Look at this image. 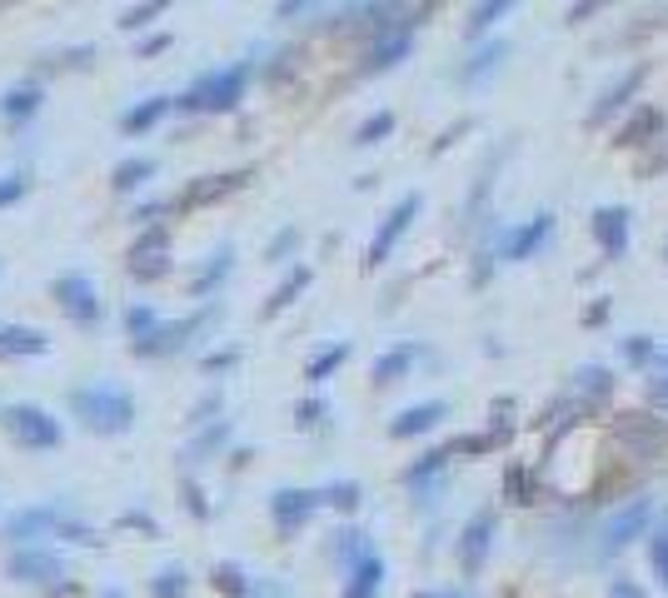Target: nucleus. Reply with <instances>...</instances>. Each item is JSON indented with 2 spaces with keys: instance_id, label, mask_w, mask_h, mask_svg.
<instances>
[{
  "instance_id": "obj_6",
  "label": "nucleus",
  "mask_w": 668,
  "mask_h": 598,
  "mask_svg": "<svg viewBox=\"0 0 668 598\" xmlns=\"http://www.w3.org/2000/svg\"><path fill=\"white\" fill-rule=\"evenodd\" d=\"M419 209H424V195H419V189H409V195L394 199V209H389V215L379 219L374 239H369V249H364V265H369V269H379L389 255H394V245L409 235V225L419 219Z\"/></svg>"
},
{
  "instance_id": "obj_5",
  "label": "nucleus",
  "mask_w": 668,
  "mask_h": 598,
  "mask_svg": "<svg viewBox=\"0 0 668 598\" xmlns=\"http://www.w3.org/2000/svg\"><path fill=\"white\" fill-rule=\"evenodd\" d=\"M0 424L20 448H60V439H65V424L40 404H10Z\"/></svg>"
},
{
  "instance_id": "obj_59",
  "label": "nucleus",
  "mask_w": 668,
  "mask_h": 598,
  "mask_svg": "<svg viewBox=\"0 0 668 598\" xmlns=\"http://www.w3.org/2000/svg\"><path fill=\"white\" fill-rule=\"evenodd\" d=\"M588 324H604V319H608V299H594V309H588Z\"/></svg>"
},
{
  "instance_id": "obj_10",
  "label": "nucleus",
  "mask_w": 668,
  "mask_h": 598,
  "mask_svg": "<svg viewBox=\"0 0 668 598\" xmlns=\"http://www.w3.org/2000/svg\"><path fill=\"white\" fill-rule=\"evenodd\" d=\"M325 504L319 488H275L269 494V518H275V534L279 538H295L299 528L315 518V508Z\"/></svg>"
},
{
  "instance_id": "obj_57",
  "label": "nucleus",
  "mask_w": 668,
  "mask_h": 598,
  "mask_svg": "<svg viewBox=\"0 0 668 598\" xmlns=\"http://www.w3.org/2000/svg\"><path fill=\"white\" fill-rule=\"evenodd\" d=\"M165 45H169V35H145L140 40V55H160Z\"/></svg>"
},
{
  "instance_id": "obj_64",
  "label": "nucleus",
  "mask_w": 668,
  "mask_h": 598,
  "mask_svg": "<svg viewBox=\"0 0 668 598\" xmlns=\"http://www.w3.org/2000/svg\"><path fill=\"white\" fill-rule=\"evenodd\" d=\"M664 265H668V235H664Z\"/></svg>"
},
{
  "instance_id": "obj_52",
  "label": "nucleus",
  "mask_w": 668,
  "mask_h": 598,
  "mask_svg": "<svg viewBox=\"0 0 668 598\" xmlns=\"http://www.w3.org/2000/svg\"><path fill=\"white\" fill-rule=\"evenodd\" d=\"M608 598H648V594L634 584V578H614V584H608Z\"/></svg>"
},
{
  "instance_id": "obj_13",
  "label": "nucleus",
  "mask_w": 668,
  "mask_h": 598,
  "mask_svg": "<svg viewBox=\"0 0 668 598\" xmlns=\"http://www.w3.org/2000/svg\"><path fill=\"white\" fill-rule=\"evenodd\" d=\"M588 229H594V245L604 249V259H624L628 239H634V215H628L624 205H598Z\"/></svg>"
},
{
  "instance_id": "obj_17",
  "label": "nucleus",
  "mask_w": 668,
  "mask_h": 598,
  "mask_svg": "<svg viewBox=\"0 0 668 598\" xmlns=\"http://www.w3.org/2000/svg\"><path fill=\"white\" fill-rule=\"evenodd\" d=\"M444 414H449L444 399H424V404H409V409H399V414L389 419V439H419V434H429V429H434Z\"/></svg>"
},
{
  "instance_id": "obj_55",
  "label": "nucleus",
  "mask_w": 668,
  "mask_h": 598,
  "mask_svg": "<svg viewBox=\"0 0 668 598\" xmlns=\"http://www.w3.org/2000/svg\"><path fill=\"white\" fill-rule=\"evenodd\" d=\"M229 364H235V349H219V354H205V369H209V374H225Z\"/></svg>"
},
{
  "instance_id": "obj_53",
  "label": "nucleus",
  "mask_w": 668,
  "mask_h": 598,
  "mask_svg": "<svg viewBox=\"0 0 668 598\" xmlns=\"http://www.w3.org/2000/svg\"><path fill=\"white\" fill-rule=\"evenodd\" d=\"M185 498H189V514H195V518H205V514H209V504H205V494H199L195 478L185 484Z\"/></svg>"
},
{
  "instance_id": "obj_30",
  "label": "nucleus",
  "mask_w": 668,
  "mask_h": 598,
  "mask_svg": "<svg viewBox=\"0 0 668 598\" xmlns=\"http://www.w3.org/2000/svg\"><path fill=\"white\" fill-rule=\"evenodd\" d=\"M150 175H155V159H150V155H130V159H120V165H115L110 185H115L120 195H130V189H140Z\"/></svg>"
},
{
  "instance_id": "obj_1",
  "label": "nucleus",
  "mask_w": 668,
  "mask_h": 598,
  "mask_svg": "<svg viewBox=\"0 0 668 598\" xmlns=\"http://www.w3.org/2000/svg\"><path fill=\"white\" fill-rule=\"evenodd\" d=\"M6 538L16 548L40 544V538H65V544H100V534L90 524H80L65 504H35V508H20L16 518L6 524Z\"/></svg>"
},
{
  "instance_id": "obj_45",
  "label": "nucleus",
  "mask_w": 668,
  "mask_h": 598,
  "mask_svg": "<svg viewBox=\"0 0 668 598\" xmlns=\"http://www.w3.org/2000/svg\"><path fill=\"white\" fill-rule=\"evenodd\" d=\"M295 249H299V229H295V225H285L275 239H269L265 259H289V255H295Z\"/></svg>"
},
{
  "instance_id": "obj_60",
  "label": "nucleus",
  "mask_w": 668,
  "mask_h": 598,
  "mask_svg": "<svg viewBox=\"0 0 668 598\" xmlns=\"http://www.w3.org/2000/svg\"><path fill=\"white\" fill-rule=\"evenodd\" d=\"M305 6H309V0H279V20H285V16H299Z\"/></svg>"
},
{
  "instance_id": "obj_20",
  "label": "nucleus",
  "mask_w": 668,
  "mask_h": 598,
  "mask_svg": "<svg viewBox=\"0 0 668 598\" xmlns=\"http://www.w3.org/2000/svg\"><path fill=\"white\" fill-rule=\"evenodd\" d=\"M379 588H384V558L369 554L345 574V594L339 598H379Z\"/></svg>"
},
{
  "instance_id": "obj_24",
  "label": "nucleus",
  "mask_w": 668,
  "mask_h": 598,
  "mask_svg": "<svg viewBox=\"0 0 668 598\" xmlns=\"http://www.w3.org/2000/svg\"><path fill=\"white\" fill-rule=\"evenodd\" d=\"M414 359H419V344H394V349H384V354L374 359V369H369V379H374L379 389L384 384H399V379L414 369Z\"/></svg>"
},
{
  "instance_id": "obj_27",
  "label": "nucleus",
  "mask_w": 668,
  "mask_h": 598,
  "mask_svg": "<svg viewBox=\"0 0 668 598\" xmlns=\"http://www.w3.org/2000/svg\"><path fill=\"white\" fill-rule=\"evenodd\" d=\"M329 554H335V564L349 574V568H354L359 558H369L374 548H369V534H364V528L349 524V528H335V544H329Z\"/></svg>"
},
{
  "instance_id": "obj_50",
  "label": "nucleus",
  "mask_w": 668,
  "mask_h": 598,
  "mask_svg": "<svg viewBox=\"0 0 668 598\" xmlns=\"http://www.w3.org/2000/svg\"><path fill=\"white\" fill-rule=\"evenodd\" d=\"M130 275L135 279H160V275H169V259L160 255V259H130Z\"/></svg>"
},
{
  "instance_id": "obj_44",
  "label": "nucleus",
  "mask_w": 668,
  "mask_h": 598,
  "mask_svg": "<svg viewBox=\"0 0 668 598\" xmlns=\"http://www.w3.org/2000/svg\"><path fill=\"white\" fill-rule=\"evenodd\" d=\"M618 349H624V364H648V359L658 354V349H654V339H648V334H628Z\"/></svg>"
},
{
  "instance_id": "obj_33",
  "label": "nucleus",
  "mask_w": 668,
  "mask_h": 598,
  "mask_svg": "<svg viewBox=\"0 0 668 598\" xmlns=\"http://www.w3.org/2000/svg\"><path fill=\"white\" fill-rule=\"evenodd\" d=\"M514 6H518V0H474V10H469L464 30H469V35H484V30L494 25V20H504Z\"/></svg>"
},
{
  "instance_id": "obj_56",
  "label": "nucleus",
  "mask_w": 668,
  "mask_h": 598,
  "mask_svg": "<svg viewBox=\"0 0 668 598\" xmlns=\"http://www.w3.org/2000/svg\"><path fill=\"white\" fill-rule=\"evenodd\" d=\"M249 598H285V588L269 584V578H255V588H249Z\"/></svg>"
},
{
  "instance_id": "obj_34",
  "label": "nucleus",
  "mask_w": 668,
  "mask_h": 598,
  "mask_svg": "<svg viewBox=\"0 0 668 598\" xmlns=\"http://www.w3.org/2000/svg\"><path fill=\"white\" fill-rule=\"evenodd\" d=\"M209 578H215V588L225 598H249V588H255V578H249L239 564H215V574H209Z\"/></svg>"
},
{
  "instance_id": "obj_8",
  "label": "nucleus",
  "mask_w": 668,
  "mask_h": 598,
  "mask_svg": "<svg viewBox=\"0 0 668 598\" xmlns=\"http://www.w3.org/2000/svg\"><path fill=\"white\" fill-rule=\"evenodd\" d=\"M50 295H55V305L65 309L70 319H75L80 329H90V324H100V315H105V299H100V289H95V279L90 275H60L55 285H50Z\"/></svg>"
},
{
  "instance_id": "obj_40",
  "label": "nucleus",
  "mask_w": 668,
  "mask_h": 598,
  "mask_svg": "<svg viewBox=\"0 0 668 598\" xmlns=\"http://www.w3.org/2000/svg\"><path fill=\"white\" fill-rule=\"evenodd\" d=\"M245 175H215V179H199V185H189V195H185V205H199V199H215V195H225V189H235Z\"/></svg>"
},
{
  "instance_id": "obj_63",
  "label": "nucleus",
  "mask_w": 668,
  "mask_h": 598,
  "mask_svg": "<svg viewBox=\"0 0 668 598\" xmlns=\"http://www.w3.org/2000/svg\"><path fill=\"white\" fill-rule=\"evenodd\" d=\"M444 598H474V594H444Z\"/></svg>"
},
{
  "instance_id": "obj_38",
  "label": "nucleus",
  "mask_w": 668,
  "mask_h": 598,
  "mask_svg": "<svg viewBox=\"0 0 668 598\" xmlns=\"http://www.w3.org/2000/svg\"><path fill=\"white\" fill-rule=\"evenodd\" d=\"M504 498L508 504H534V474L524 464H508L504 474Z\"/></svg>"
},
{
  "instance_id": "obj_15",
  "label": "nucleus",
  "mask_w": 668,
  "mask_h": 598,
  "mask_svg": "<svg viewBox=\"0 0 668 598\" xmlns=\"http://www.w3.org/2000/svg\"><path fill=\"white\" fill-rule=\"evenodd\" d=\"M205 309L199 315H185V319H175V324H155L145 339H130V354H140V359H160V354H175V349H185L189 344V334H195L199 324H205Z\"/></svg>"
},
{
  "instance_id": "obj_9",
  "label": "nucleus",
  "mask_w": 668,
  "mask_h": 598,
  "mask_svg": "<svg viewBox=\"0 0 668 598\" xmlns=\"http://www.w3.org/2000/svg\"><path fill=\"white\" fill-rule=\"evenodd\" d=\"M648 524H654V498H648V494L628 498V504L618 508V514L604 524V544H598V554L614 558L618 548H628L634 538H644V528H648Z\"/></svg>"
},
{
  "instance_id": "obj_46",
  "label": "nucleus",
  "mask_w": 668,
  "mask_h": 598,
  "mask_svg": "<svg viewBox=\"0 0 668 598\" xmlns=\"http://www.w3.org/2000/svg\"><path fill=\"white\" fill-rule=\"evenodd\" d=\"M25 189H30V179L20 175V169H10V175H0V209H6V205H16V199L25 195Z\"/></svg>"
},
{
  "instance_id": "obj_37",
  "label": "nucleus",
  "mask_w": 668,
  "mask_h": 598,
  "mask_svg": "<svg viewBox=\"0 0 668 598\" xmlns=\"http://www.w3.org/2000/svg\"><path fill=\"white\" fill-rule=\"evenodd\" d=\"M394 130V110H374V115H364L359 120V130H354V145H379V140Z\"/></svg>"
},
{
  "instance_id": "obj_35",
  "label": "nucleus",
  "mask_w": 668,
  "mask_h": 598,
  "mask_svg": "<svg viewBox=\"0 0 668 598\" xmlns=\"http://www.w3.org/2000/svg\"><path fill=\"white\" fill-rule=\"evenodd\" d=\"M150 594H155V598H185L189 594V574L179 564H165L155 578H150Z\"/></svg>"
},
{
  "instance_id": "obj_21",
  "label": "nucleus",
  "mask_w": 668,
  "mask_h": 598,
  "mask_svg": "<svg viewBox=\"0 0 668 598\" xmlns=\"http://www.w3.org/2000/svg\"><path fill=\"white\" fill-rule=\"evenodd\" d=\"M444 464H449V448H429V454H419L414 464L404 468V484L419 494V504H424V494H434V488H439V474H444Z\"/></svg>"
},
{
  "instance_id": "obj_11",
  "label": "nucleus",
  "mask_w": 668,
  "mask_h": 598,
  "mask_svg": "<svg viewBox=\"0 0 668 598\" xmlns=\"http://www.w3.org/2000/svg\"><path fill=\"white\" fill-rule=\"evenodd\" d=\"M644 80H648V65H644V60H638V65H628L618 80H608L604 95H598L594 110L584 115V125L598 130V125H608V120H614L618 110H634V95H638V85H644Z\"/></svg>"
},
{
  "instance_id": "obj_31",
  "label": "nucleus",
  "mask_w": 668,
  "mask_h": 598,
  "mask_svg": "<svg viewBox=\"0 0 668 598\" xmlns=\"http://www.w3.org/2000/svg\"><path fill=\"white\" fill-rule=\"evenodd\" d=\"M305 285H309V265H295V269H289V275L275 285V295H269L265 315H279V309H289L299 295H305Z\"/></svg>"
},
{
  "instance_id": "obj_25",
  "label": "nucleus",
  "mask_w": 668,
  "mask_h": 598,
  "mask_svg": "<svg viewBox=\"0 0 668 598\" xmlns=\"http://www.w3.org/2000/svg\"><path fill=\"white\" fill-rule=\"evenodd\" d=\"M40 85L35 80H25V85H10L6 95H0V115L10 120V125H25V120H35V110H40Z\"/></svg>"
},
{
  "instance_id": "obj_49",
  "label": "nucleus",
  "mask_w": 668,
  "mask_h": 598,
  "mask_svg": "<svg viewBox=\"0 0 668 598\" xmlns=\"http://www.w3.org/2000/svg\"><path fill=\"white\" fill-rule=\"evenodd\" d=\"M614 6V0H574V6H568V25H584V20H594L598 10H608Z\"/></svg>"
},
{
  "instance_id": "obj_42",
  "label": "nucleus",
  "mask_w": 668,
  "mask_h": 598,
  "mask_svg": "<svg viewBox=\"0 0 668 598\" xmlns=\"http://www.w3.org/2000/svg\"><path fill=\"white\" fill-rule=\"evenodd\" d=\"M155 324H160V319H155V309H150V305H130L125 309V334L130 339H145Z\"/></svg>"
},
{
  "instance_id": "obj_29",
  "label": "nucleus",
  "mask_w": 668,
  "mask_h": 598,
  "mask_svg": "<svg viewBox=\"0 0 668 598\" xmlns=\"http://www.w3.org/2000/svg\"><path fill=\"white\" fill-rule=\"evenodd\" d=\"M229 259H235V249H229V245H219L215 255H209L205 265H199V275L189 279V295H209V289H215L219 279L229 275Z\"/></svg>"
},
{
  "instance_id": "obj_4",
  "label": "nucleus",
  "mask_w": 668,
  "mask_h": 598,
  "mask_svg": "<svg viewBox=\"0 0 668 598\" xmlns=\"http://www.w3.org/2000/svg\"><path fill=\"white\" fill-rule=\"evenodd\" d=\"M6 574L25 588H40V594H75V584L65 578V558H60L55 548H40V544L10 548Z\"/></svg>"
},
{
  "instance_id": "obj_43",
  "label": "nucleus",
  "mask_w": 668,
  "mask_h": 598,
  "mask_svg": "<svg viewBox=\"0 0 668 598\" xmlns=\"http://www.w3.org/2000/svg\"><path fill=\"white\" fill-rule=\"evenodd\" d=\"M165 10H169V0H140L135 10H125V20H120V25H125V30H140V25H150L155 16H165Z\"/></svg>"
},
{
  "instance_id": "obj_18",
  "label": "nucleus",
  "mask_w": 668,
  "mask_h": 598,
  "mask_svg": "<svg viewBox=\"0 0 668 598\" xmlns=\"http://www.w3.org/2000/svg\"><path fill=\"white\" fill-rule=\"evenodd\" d=\"M414 50V30H389V35H379L374 45H369V55H364V75H379V70H394L399 60Z\"/></svg>"
},
{
  "instance_id": "obj_32",
  "label": "nucleus",
  "mask_w": 668,
  "mask_h": 598,
  "mask_svg": "<svg viewBox=\"0 0 668 598\" xmlns=\"http://www.w3.org/2000/svg\"><path fill=\"white\" fill-rule=\"evenodd\" d=\"M345 359H349V344H345V339H339V344H325V349H319V354L305 364V379H309V384H325V379L335 374Z\"/></svg>"
},
{
  "instance_id": "obj_7",
  "label": "nucleus",
  "mask_w": 668,
  "mask_h": 598,
  "mask_svg": "<svg viewBox=\"0 0 668 598\" xmlns=\"http://www.w3.org/2000/svg\"><path fill=\"white\" fill-rule=\"evenodd\" d=\"M554 225H558L554 209H538V215H528V219H518V225L499 229V235H494V255L504 259V265H518V259H528L538 245H548Z\"/></svg>"
},
{
  "instance_id": "obj_61",
  "label": "nucleus",
  "mask_w": 668,
  "mask_h": 598,
  "mask_svg": "<svg viewBox=\"0 0 668 598\" xmlns=\"http://www.w3.org/2000/svg\"><path fill=\"white\" fill-rule=\"evenodd\" d=\"M95 598H125V594H120V588H105V594H95Z\"/></svg>"
},
{
  "instance_id": "obj_14",
  "label": "nucleus",
  "mask_w": 668,
  "mask_h": 598,
  "mask_svg": "<svg viewBox=\"0 0 668 598\" xmlns=\"http://www.w3.org/2000/svg\"><path fill=\"white\" fill-rule=\"evenodd\" d=\"M618 439L634 458H658L668 448V424L658 414H624L618 419Z\"/></svg>"
},
{
  "instance_id": "obj_41",
  "label": "nucleus",
  "mask_w": 668,
  "mask_h": 598,
  "mask_svg": "<svg viewBox=\"0 0 668 598\" xmlns=\"http://www.w3.org/2000/svg\"><path fill=\"white\" fill-rule=\"evenodd\" d=\"M648 564H654V578L668 588V524L648 538Z\"/></svg>"
},
{
  "instance_id": "obj_36",
  "label": "nucleus",
  "mask_w": 668,
  "mask_h": 598,
  "mask_svg": "<svg viewBox=\"0 0 668 598\" xmlns=\"http://www.w3.org/2000/svg\"><path fill=\"white\" fill-rule=\"evenodd\" d=\"M319 498H325L329 508H339V514H354V508H359V498H364V488H359L354 478H339V484L319 488Z\"/></svg>"
},
{
  "instance_id": "obj_51",
  "label": "nucleus",
  "mask_w": 668,
  "mask_h": 598,
  "mask_svg": "<svg viewBox=\"0 0 668 598\" xmlns=\"http://www.w3.org/2000/svg\"><path fill=\"white\" fill-rule=\"evenodd\" d=\"M219 409V394H205L195 409H189V424H209V414Z\"/></svg>"
},
{
  "instance_id": "obj_47",
  "label": "nucleus",
  "mask_w": 668,
  "mask_h": 598,
  "mask_svg": "<svg viewBox=\"0 0 668 598\" xmlns=\"http://www.w3.org/2000/svg\"><path fill=\"white\" fill-rule=\"evenodd\" d=\"M658 169H668V145H664V140H658V145L648 150L644 159H638V179H654Z\"/></svg>"
},
{
  "instance_id": "obj_12",
  "label": "nucleus",
  "mask_w": 668,
  "mask_h": 598,
  "mask_svg": "<svg viewBox=\"0 0 668 598\" xmlns=\"http://www.w3.org/2000/svg\"><path fill=\"white\" fill-rule=\"evenodd\" d=\"M494 508H479L474 518H469L464 528H459V568H464V578H474L479 568L489 564V548H494Z\"/></svg>"
},
{
  "instance_id": "obj_54",
  "label": "nucleus",
  "mask_w": 668,
  "mask_h": 598,
  "mask_svg": "<svg viewBox=\"0 0 668 598\" xmlns=\"http://www.w3.org/2000/svg\"><path fill=\"white\" fill-rule=\"evenodd\" d=\"M654 399H664L668 404V349L658 354V379H654Z\"/></svg>"
},
{
  "instance_id": "obj_48",
  "label": "nucleus",
  "mask_w": 668,
  "mask_h": 598,
  "mask_svg": "<svg viewBox=\"0 0 668 598\" xmlns=\"http://www.w3.org/2000/svg\"><path fill=\"white\" fill-rule=\"evenodd\" d=\"M325 414H329V404H325V399L315 394V399H305V404L295 409V424H299V429H315V424H319V419H325Z\"/></svg>"
},
{
  "instance_id": "obj_2",
  "label": "nucleus",
  "mask_w": 668,
  "mask_h": 598,
  "mask_svg": "<svg viewBox=\"0 0 668 598\" xmlns=\"http://www.w3.org/2000/svg\"><path fill=\"white\" fill-rule=\"evenodd\" d=\"M70 414L90 429V434H125L135 429V399L125 394L120 384H85L70 394Z\"/></svg>"
},
{
  "instance_id": "obj_22",
  "label": "nucleus",
  "mask_w": 668,
  "mask_h": 598,
  "mask_svg": "<svg viewBox=\"0 0 668 598\" xmlns=\"http://www.w3.org/2000/svg\"><path fill=\"white\" fill-rule=\"evenodd\" d=\"M504 60H508V40H484V45H479L474 55L459 65V80H464V85H479V80H489L499 65H504Z\"/></svg>"
},
{
  "instance_id": "obj_28",
  "label": "nucleus",
  "mask_w": 668,
  "mask_h": 598,
  "mask_svg": "<svg viewBox=\"0 0 668 598\" xmlns=\"http://www.w3.org/2000/svg\"><path fill=\"white\" fill-rule=\"evenodd\" d=\"M229 444V419H215V424L199 429V439L185 448V464H205L209 454H219V448Z\"/></svg>"
},
{
  "instance_id": "obj_3",
  "label": "nucleus",
  "mask_w": 668,
  "mask_h": 598,
  "mask_svg": "<svg viewBox=\"0 0 668 598\" xmlns=\"http://www.w3.org/2000/svg\"><path fill=\"white\" fill-rule=\"evenodd\" d=\"M245 80H249V65L235 60V65H219V70H205L185 95L175 100V110L185 115H219V110H235L239 95H245Z\"/></svg>"
},
{
  "instance_id": "obj_62",
  "label": "nucleus",
  "mask_w": 668,
  "mask_h": 598,
  "mask_svg": "<svg viewBox=\"0 0 668 598\" xmlns=\"http://www.w3.org/2000/svg\"><path fill=\"white\" fill-rule=\"evenodd\" d=\"M409 598H444V594H409Z\"/></svg>"
},
{
  "instance_id": "obj_16",
  "label": "nucleus",
  "mask_w": 668,
  "mask_h": 598,
  "mask_svg": "<svg viewBox=\"0 0 668 598\" xmlns=\"http://www.w3.org/2000/svg\"><path fill=\"white\" fill-rule=\"evenodd\" d=\"M664 130H668L664 110H658V105H634L624 120H618L614 145L618 150H644V145H654V140H664Z\"/></svg>"
},
{
  "instance_id": "obj_39",
  "label": "nucleus",
  "mask_w": 668,
  "mask_h": 598,
  "mask_svg": "<svg viewBox=\"0 0 668 598\" xmlns=\"http://www.w3.org/2000/svg\"><path fill=\"white\" fill-rule=\"evenodd\" d=\"M165 245H169V229H165V225H150L145 235L135 239V249H130V259H160V255H165Z\"/></svg>"
},
{
  "instance_id": "obj_58",
  "label": "nucleus",
  "mask_w": 668,
  "mask_h": 598,
  "mask_svg": "<svg viewBox=\"0 0 668 598\" xmlns=\"http://www.w3.org/2000/svg\"><path fill=\"white\" fill-rule=\"evenodd\" d=\"M120 524H125V528H145V534H155V524H150V514H125V518H120Z\"/></svg>"
},
{
  "instance_id": "obj_23",
  "label": "nucleus",
  "mask_w": 668,
  "mask_h": 598,
  "mask_svg": "<svg viewBox=\"0 0 668 598\" xmlns=\"http://www.w3.org/2000/svg\"><path fill=\"white\" fill-rule=\"evenodd\" d=\"M169 105H175L169 95H145L140 105H130L125 115H120V130H125V135H145V130H155L160 120L169 115Z\"/></svg>"
},
{
  "instance_id": "obj_26",
  "label": "nucleus",
  "mask_w": 668,
  "mask_h": 598,
  "mask_svg": "<svg viewBox=\"0 0 668 598\" xmlns=\"http://www.w3.org/2000/svg\"><path fill=\"white\" fill-rule=\"evenodd\" d=\"M574 394L584 399V409L608 404V394H614V374H608L604 364H584V369L574 374Z\"/></svg>"
},
{
  "instance_id": "obj_19",
  "label": "nucleus",
  "mask_w": 668,
  "mask_h": 598,
  "mask_svg": "<svg viewBox=\"0 0 668 598\" xmlns=\"http://www.w3.org/2000/svg\"><path fill=\"white\" fill-rule=\"evenodd\" d=\"M50 349L45 329H30V324H0V359H35Z\"/></svg>"
}]
</instances>
